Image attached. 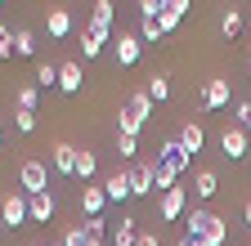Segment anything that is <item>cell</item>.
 <instances>
[{"instance_id": "19", "label": "cell", "mask_w": 251, "mask_h": 246, "mask_svg": "<svg viewBox=\"0 0 251 246\" xmlns=\"http://www.w3.org/2000/svg\"><path fill=\"white\" fill-rule=\"evenodd\" d=\"M193 193H198L202 201L215 197V193H220V175H215V170H198V175H193Z\"/></svg>"}, {"instance_id": "41", "label": "cell", "mask_w": 251, "mask_h": 246, "mask_svg": "<svg viewBox=\"0 0 251 246\" xmlns=\"http://www.w3.org/2000/svg\"><path fill=\"white\" fill-rule=\"evenodd\" d=\"M242 220H247V228H251V201H247V210H242Z\"/></svg>"}, {"instance_id": "9", "label": "cell", "mask_w": 251, "mask_h": 246, "mask_svg": "<svg viewBox=\"0 0 251 246\" xmlns=\"http://www.w3.org/2000/svg\"><path fill=\"white\" fill-rule=\"evenodd\" d=\"M81 85H85V72H81L76 58H72V63H58V89H63V94H76Z\"/></svg>"}, {"instance_id": "26", "label": "cell", "mask_w": 251, "mask_h": 246, "mask_svg": "<svg viewBox=\"0 0 251 246\" xmlns=\"http://www.w3.org/2000/svg\"><path fill=\"white\" fill-rule=\"evenodd\" d=\"M99 54H103V41L94 36V32H81V58L90 63V58H99Z\"/></svg>"}, {"instance_id": "25", "label": "cell", "mask_w": 251, "mask_h": 246, "mask_svg": "<svg viewBox=\"0 0 251 246\" xmlns=\"http://www.w3.org/2000/svg\"><path fill=\"white\" fill-rule=\"evenodd\" d=\"M152 188H157V193H171V188H175V175H171L162 161H152Z\"/></svg>"}, {"instance_id": "46", "label": "cell", "mask_w": 251, "mask_h": 246, "mask_svg": "<svg viewBox=\"0 0 251 246\" xmlns=\"http://www.w3.org/2000/svg\"><path fill=\"white\" fill-rule=\"evenodd\" d=\"M41 246H45V242H41Z\"/></svg>"}, {"instance_id": "14", "label": "cell", "mask_w": 251, "mask_h": 246, "mask_svg": "<svg viewBox=\"0 0 251 246\" xmlns=\"http://www.w3.org/2000/svg\"><path fill=\"white\" fill-rule=\"evenodd\" d=\"M184 206H188V193H184V188L162 193V220H179V215H184Z\"/></svg>"}, {"instance_id": "30", "label": "cell", "mask_w": 251, "mask_h": 246, "mask_svg": "<svg viewBox=\"0 0 251 246\" xmlns=\"http://www.w3.org/2000/svg\"><path fill=\"white\" fill-rule=\"evenodd\" d=\"M166 32H162V22L157 18H139V41H162Z\"/></svg>"}, {"instance_id": "4", "label": "cell", "mask_w": 251, "mask_h": 246, "mask_svg": "<svg viewBox=\"0 0 251 246\" xmlns=\"http://www.w3.org/2000/svg\"><path fill=\"white\" fill-rule=\"evenodd\" d=\"M0 220H5L9 228H23V224H31V215H27V193H9L5 201H0Z\"/></svg>"}, {"instance_id": "29", "label": "cell", "mask_w": 251, "mask_h": 246, "mask_svg": "<svg viewBox=\"0 0 251 246\" xmlns=\"http://www.w3.org/2000/svg\"><path fill=\"white\" fill-rule=\"evenodd\" d=\"M135 152H139V139H135V134H117V157H121V161H130Z\"/></svg>"}, {"instance_id": "11", "label": "cell", "mask_w": 251, "mask_h": 246, "mask_svg": "<svg viewBox=\"0 0 251 246\" xmlns=\"http://www.w3.org/2000/svg\"><path fill=\"white\" fill-rule=\"evenodd\" d=\"M103 193H108V201H126L130 197V170H112L103 179Z\"/></svg>"}, {"instance_id": "38", "label": "cell", "mask_w": 251, "mask_h": 246, "mask_svg": "<svg viewBox=\"0 0 251 246\" xmlns=\"http://www.w3.org/2000/svg\"><path fill=\"white\" fill-rule=\"evenodd\" d=\"M85 233L103 242V233H108V220H103V215H99V220H85Z\"/></svg>"}, {"instance_id": "35", "label": "cell", "mask_w": 251, "mask_h": 246, "mask_svg": "<svg viewBox=\"0 0 251 246\" xmlns=\"http://www.w3.org/2000/svg\"><path fill=\"white\" fill-rule=\"evenodd\" d=\"M9 54H14V32L0 22V58H9Z\"/></svg>"}, {"instance_id": "1", "label": "cell", "mask_w": 251, "mask_h": 246, "mask_svg": "<svg viewBox=\"0 0 251 246\" xmlns=\"http://www.w3.org/2000/svg\"><path fill=\"white\" fill-rule=\"evenodd\" d=\"M184 228H188V237H193V242H206V246H225V242H229L225 220H220L215 210H206V206L188 210V215H184Z\"/></svg>"}, {"instance_id": "15", "label": "cell", "mask_w": 251, "mask_h": 246, "mask_svg": "<svg viewBox=\"0 0 251 246\" xmlns=\"http://www.w3.org/2000/svg\"><path fill=\"white\" fill-rule=\"evenodd\" d=\"M45 27H50L54 41H63V36L72 32V14H68V9H45Z\"/></svg>"}, {"instance_id": "8", "label": "cell", "mask_w": 251, "mask_h": 246, "mask_svg": "<svg viewBox=\"0 0 251 246\" xmlns=\"http://www.w3.org/2000/svg\"><path fill=\"white\" fill-rule=\"evenodd\" d=\"M103 206H108V193L94 188V183H85V188H81V210H85V220H99Z\"/></svg>"}, {"instance_id": "20", "label": "cell", "mask_w": 251, "mask_h": 246, "mask_svg": "<svg viewBox=\"0 0 251 246\" xmlns=\"http://www.w3.org/2000/svg\"><path fill=\"white\" fill-rule=\"evenodd\" d=\"M121 112H130L135 121H148V116H152V99L139 89V94H130V99H126V108H121Z\"/></svg>"}, {"instance_id": "27", "label": "cell", "mask_w": 251, "mask_h": 246, "mask_svg": "<svg viewBox=\"0 0 251 246\" xmlns=\"http://www.w3.org/2000/svg\"><path fill=\"white\" fill-rule=\"evenodd\" d=\"M63 246H103L99 237H90L85 228H68V237H63Z\"/></svg>"}, {"instance_id": "42", "label": "cell", "mask_w": 251, "mask_h": 246, "mask_svg": "<svg viewBox=\"0 0 251 246\" xmlns=\"http://www.w3.org/2000/svg\"><path fill=\"white\" fill-rule=\"evenodd\" d=\"M188 246H206V242H193V237H188Z\"/></svg>"}, {"instance_id": "13", "label": "cell", "mask_w": 251, "mask_h": 246, "mask_svg": "<svg viewBox=\"0 0 251 246\" xmlns=\"http://www.w3.org/2000/svg\"><path fill=\"white\" fill-rule=\"evenodd\" d=\"M202 108H229V81H206L202 85Z\"/></svg>"}, {"instance_id": "28", "label": "cell", "mask_w": 251, "mask_h": 246, "mask_svg": "<svg viewBox=\"0 0 251 246\" xmlns=\"http://www.w3.org/2000/svg\"><path fill=\"white\" fill-rule=\"evenodd\" d=\"M36 99H41V89L36 85H23L18 89V112H36Z\"/></svg>"}, {"instance_id": "7", "label": "cell", "mask_w": 251, "mask_h": 246, "mask_svg": "<svg viewBox=\"0 0 251 246\" xmlns=\"http://www.w3.org/2000/svg\"><path fill=\"white\" fill-rule=\"evenodd\" d=\"M112 49H117V63L121 67H130V63H139V36H130V32H117V41H112Z\"/></svg>"}, {"instance_id": "12", "label": "cell", "mask_w": 251, "mask_h": 246, "mask_svg": "<svg viewBox=\"0 0 251 246\" xmlns=\"http://www.w3.org/2000/svg\"><path fill=\"white\" fill-rule=\"evenodd\" d=\"M175 139H179V148L188 152V157H193V152H202V148H206V130L198 126V121H188V126H184V130H179Z\"/></svg>"}, {"instance_id": "37", "label": "cell", "mask_w": 251, "mask_h": 246, "mask_svg": "<svg viewBox=\"0 0 251 246\" xmlns=\"http://www.w3.org/2000/svg\"><path fill=\"white\" fill-rule=\"evenodd\" d=\"M139 18H162V0H139Z\"/></svg>"}, {"instance_id": "6", "label": "cell", "mask_w": 251, "mask_h": 246, "mask_svg": "<svg viewBox=\"0 0 251 246\" xmlns=\"http://www.w3.org/2000/svg\"><path fill=\"white\" fill-rule=\"evenodd\" d=\"M220 152H225V157H242V161H247V152H251L247 130H242V126H229L225 134H220Z\"/></svg>"}, {"instance_id": "17", "label": "cell", "mask_w": 251, "mask_h": 246, "mask_svg": "<svg viewBox=\"0 0 251 246\" xmlns=\"http://www.w3.org/2000/svg\"><path fill=\"white\" fill-rule=\"evenodd\" d=\"M139 242V228H135V220L130 215H121V220L112 224V246H135Z\"/></svg>"}, {"instance_id": "23", "label": "cell", "mask_w": 251, "mask_h": 246, "mask_svg": "<svg viewBox=\"0 0 251 246\" xmlns=\"http://www.w3.org/2000/svg\"><path fill=\"white\" fill-rule=\"evenodd\" d=\"M14 54H23V58L36 54V36H31L27 27H18V32H14Z\"/></svg>"}, {"instance_id": "43", "label": "cell", "mask_w": 251, "mask_h": 246, "mask_svg": "<svg viewBox=\"0 0 251 246\" xmlns=\"http://www.w3.org/2000/svg\"><path fill=\"white\" fill-rule=\"evenodd\" d=\"M175 246H188V237H179V242H175Z\"/></svg>"}, {"instance_id": "16", "label": "cell", "mask_w": 251, "mask_h": 246, "mask_svg": "<svg viewBox=\"0 0 251 246\" xmlns=\"http://www.w3.org/2000/svg\"><path fill=\"white\" fill-rule=\"evenodd\" d=\"M27 215H31V224H45L50 215H54V197H50V193H36V197H27Z\"/></svg>"}, {"instance_id": "3", "label": "cell", "mask_w": 251, "mask_h": 246, "mask_svg": "<svg viewBox=\"0 0 251 246\" xmlns=\"http://www.w3.org/2000/svg\"><path fill=\"white\" fill-rule=\"evenodd\" d=\"M157 161H162V166H166L175 179H179L188 166H193V157H188V152L179 148V139H166V143H162V152H157Z\"/></svg>"}, {"instance_id": "10", "label": "cell", "mask_w": 251, "mask_h": 246, "mask_svg": "<svg viewBox=\"0 0 251 246\" xmlns=\"http://www.w3.org/2000/svg\"><path fill=\"white\" fill-rule=\"evenodd\" d=\"M50 161H54L58 175H76V148L72 143H54L50 148Z\"/></svg>"}, {"instance_id": "34", "label": "cell", "mask_w": 251, "mask_h": 246, "mask_svg": "<svg viewBox=\"0 0 251 246\" xmlns=\"http://www.w3.org/2000/svg\"><path fill=\"white\" fill-rule=\"evenodd\" d=\"M233 126L251 130V103H238V108H233Z\"/></svg>"}, {"instance_id": "24", "label": "cell", "mask_w": 251, "mask_h": 246, "mask_svg": "<svg viewBox=\"0 0 251 246\" xmlns=\"http://www.w3.org/2000/svg\"><path fill=\"white\" fill-rule=\"evenodd\" d=\"M144 94H148L152 103H162V99L171 94V85H166V76H157V72H152V76H148V85H144Z\"/></svg>"}, {"instance_id": "5", "label": "cell", "mask_w": 251, "mask_h": 246, "mask_svg": "<svg viewBox=\"0 0 251 246\" xmlns=\"http://www.w3.org/2000/svg\"><path fill=\"white\" fill-rule=\"evenodd\" d=\"M112 0H94V9H90V22H85V32H94L99 41H108L112 36Z\"/></svg>"}, {"instance_id": "44", "label": "cell", "mask_w": 251, "mask_h": 246, "mask_svg": "<svg viewBox=\"0 0 251 246\" xmlns=\"http://www.w3.org/2000/svg\"><path fill=\"white\" fill-rule=\"evenodd\" d=\"M0 143H5V126H0Z\"/></svg>"}, {"instance_id": "18", "label": "cell", "mask_w": 251, "mask_h": 246, "mask_svg": "<svg viewBox=\"0 0 251 246\" xmlns=\"http://www.w3.org/2000/svg\"><path fill=\"white\" fill-rule=\"evenodd\" d=\"M152 193V166H130V197Z\"/></svg>"}, {"instance_id": "36", "label": "cell", "mask_w": 251, "mask_h": 246, "mask_svg": "<svg viewBox=\"0 0 251 246\" xmlns=\"http://www.w3.org/2000/svg\"><path fill=\"white\" fill-rule=\"evenodd\" d=\"M14 126H18L23 134H31V130H36V112H18V116H14Z\"/></svg>"}, {"instance_id": "39", "label": "cell", "mask_w": 251, "mask_h": 246, "mask_svg": "<svg viewBox=\"0 0 251 246\" xmlns=\"http://www.w3.org/2000/svg\"><path fill=\"white\" fill-rule=\"evenodd\" d=\"M157 22H162V32H175V27H179V18H175V14H162Z\"/></svg>"}, {"instance_id": "40", "label": "cell", "mask_w": 251, "mask_h": 246, "mask_svg": "<svg viewBox=\"0 0 251 246\" xmlns=\"http://www.w3.org/2000/svg\"><path fill=\"white\" fill-rule=\"evenodd\" d=\"M135 246H162V242H157V233H139V242Z\"/></svg>"}, {"instance_id": "31", "label": "cell", "mask_w": 251, "mask_h": 246, "mask_svg": "<svg viewBox=\"0 0 251 246\" xmlns=\"http://www.w3.org/2000/svg\"><path fill=\"white\" fill-rule=\"evenodd\" d=\"M36 85H41V89L58 85V67H54V63H36Z\"/></svg>"}, {"instance_id": "22", "label": "cell", "mask_w": 251, "mask_h": 246, "mask_svg": "<svg viewBox=\"0 0 251 246\" xmlns=\"http://www.w3.org/2000/svg\"><path fill=\"white\" fill-rule=\"evenodd\" d=\"M220 32L233 41V36L242 32V9H233V5H229V9H225V18H220Z\"/></svg>"}, {"instance_id": "2", "label": "cell", "mask_w": 251, "mask_h": 246, "mask_svg": "<svg viewBox=\"0 0 251 246\" xmlns=\"http://www.w3.org/2000/svg\"><path fill=\"white\" fill-rule=\"evenodd\" d=\"M18 183H23V193H27V197L50 193V166H45V161H23V170H18Z\"/></svg>"}, {"instance_id": "33", "label": "cell", "mask_w": 251, "mask_h": 246, "mask_svg": "<svg viewBox=\"0 0 251 246\" xmlns=\"http://www.w3.org/2000/svg\"><path fill=\"white\" fill-rule=\"evenodd\" d=\"M188 5H193V0H162V14H175V18H184V14H188Z\"/></svg>"}, {"instance_id": "21", "label": "cell", "mask_w": 251, "mask_h": 246, "mask_svg": "<svg viewBox=\"0 0 251 246\" xmlns=\"http://www.w3.org/2000/svg\"><path fill=\"white\" fill-rule=\"evenodd\" d=\"M94 166H99V161H94V152H90V148H76V179H81V183L94 179Z\"/></svg>"}, {"instance_id": "32", "label": "cell", "mask_w": 251, "mask_h": 246, "mask_svg": "<svg viewBox=\"0 0 251 246\" xmlns=\"http://www.w3.org/2000/svg\"><path fill=\"white\" fill-rule=\"evenodd\" d=\"M139 130H144V121H135L130 112H121V116H117V134H135V139H139Z\"/></svg>"}, {"instance_id": "45", "label": "cell", "mask_w": 251, "mask_h": 246, "mask_svg": "<svg viewBox=\"0 0 251 246\" xmlns=\"http://www.w3.org/2000/svg\"><path fill=\"white\" fill-rule=\"evenodd\" d=\"M0 5H5V0H0Z\"/></svg>"}]
</instances>
